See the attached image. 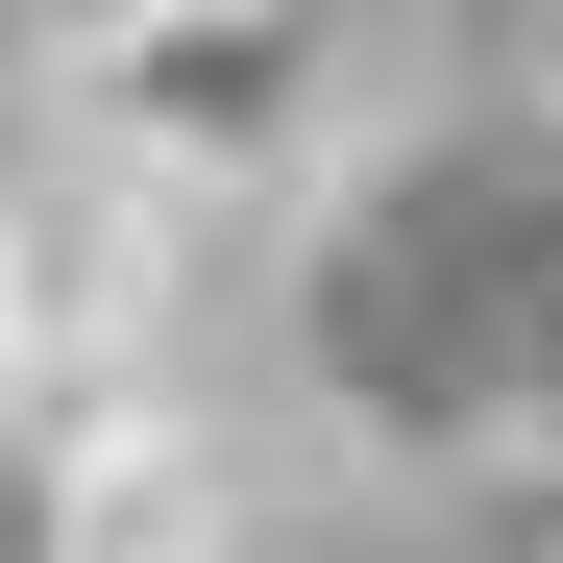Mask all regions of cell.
Returning a JSON list of instances; mask_svg holds the SVG:
<instances>
[{
    "mask_svg": "<svg viewBox=\"0 0 563 563\" xmlns=\"http://www.w3.org/2000/svg\"><path fill=\"white\" fill-rule=\"evenodd\" d=\"M25 563H367V490L319 417H245L197 367H147L74 441H25Z\"/></svg>",
    "mask_w": 563,
    "mask_h": 563,
    "instance_id": "6da1fadb",
    "label": "cell"
},
{
    "mask_svg": "<svg viewBox=\"0 0 563 563\" xmlns=\"http://www.w3.org/2000/svg\"><path fill=\"white\" fill-rule=\"evenodd\" d=\"M99 25H123V0H99Z\"/></svg>",
    "mask_w": 563,
    "mask_h": 563,
    "instance_id": "5b68a950",
    "label": "cell"
},
{
    "mask_svg": "<svg viewBox=\"0 0 563 563\" xmlns=\"http://www.w3.org/2000/svg\"><path fill=\"white\" fill-rule=\"evenodd\" d=\"M0 74H25V0H0Z\"/></svg>",
    "mask_w": 563,
    "mask_h": 563,
    "instance_id": "277c9868",
    "label": "cell"
},
{
    "mask_svg": "<svg viewBox=\"0 0 563 563\" xmlns=\"http://www.w3.org/2000/svg\"><path fill=\"white\" fill-rule=\"evenodd\" d=\"M74 123L172 221L197 197H319L343 123H367V0H123V25H74Z\"/></svg>",
    "mask_w": 563,
    "mask_h": 563,
    "instance_id": "7a4b0ae2",
    "label": "cell"
},
{
    "mask_svg": "<svg viewBox=\"0 0 563 563\" xmlns=\"http://www.w3.org/2000/svg\"><path fill=\"white\" fill-rule=\"evenodd\" d=\"M147 367H172V197L0 74V441H74Z\"/></svg>",
    "mask_w": 563,
    "mask_h": 563,
    "instance_id": "3957f363",
    "label": "cell"
}]
</instances>
